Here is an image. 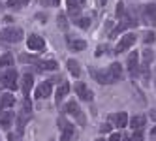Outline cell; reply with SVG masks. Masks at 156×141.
Returning <instances> with one entry per match:
<instances>
[{
    "label": "cell",
    "instance_id": "cell-1",
    "mask_svg": "<svg viewBox=\"0 0 156 141\" xmlns=\"http://www.w3.org/2000/svg\"><path fill=\"white\" fill-rule=\"evenodd\" d=\"M0 38H2V41H8V43H17L23 40V30L19 26H6L0 32Z\"/></svg>",
    "mask_w": 156,
    "mask_h": 141
},
{
    "label": "cell",
    "instance_id": "cell-2",
    "mask_svg": "<svg viewBox=\"0 0 156 141\" xmlns=\"http://www.w3.org/2000/svg\"><path fill=\"white\" fill-rule=\"evenodd\" d=\"M141 15H143V23L149 26H156V4H145L141 6Z\"/></svg>",
    "mask_w": 156,
    "mask_h": 141
},
{
    "label": "cell",
    "instance_id": "cell-3",
    "mask_svg": "<svg viewBox=\"0 0 156 141\" xmlns=\"http://www.w3.org/2000/svg\"><path fill=\"white\" fill-rule=\"evenodd\" d=\"M17 72L13 68H9L6 72H2V79H4V89H9V90H17L19 85H17Z\"/></svg>",
    "mask_w": 156,
    "mask_h": 141
},
{
    "label": "cell",
    "instance_id": "cell-4",
    "mask_svg": "<svg viewBox=\"0 0 156 141\" xmlns=\"http://www.w3.org/2000/svg\"><path fill=\"white\" fill-rule=\"evenodd\" d=\"M73 89H75V94L79 96V98H81L83 102H92V98H94V94H92V90L88 89V86H87L85 83H81V81H77V83L73 85Z\"/></svg>",
    "mask_w": 156,
    "mask_h": 141
},
{
    "label": "cell",
    "instance_id": "cell-5",
    "mask_svg": "<svg viewBox=\"0 0 156 141\" xmlns=\"http://www.w3.org/2000/svg\"><path fill=\"white\" fill-rule=\"evenodd\" d=\"M128 72H130L132 77H137V75L141 73V66H139V55H137V51L130 53V57H128Z\"/></svg>",
    "mask_w": 156,
    "mask_h": 141
},
{
    "label": "cell",
    "instance_id": "cell-6",
    "mask_svg": "<svg viewBox=\"0 0 156 141\" xmlns=\"http://www.w3.org/2000/svg\"><path fill=\"white\" fill-rule=\"evenodd\" d=\"M133 43H136V34H132V32H128V34H124L120 38V41L117 43L115 47V53H124L126 49H130Z\"/></svg>",
    "mask_w": 156,
    "mask_h": 141
},
{
    "label": "cell",
    "instance_id": "cell-7",
    "mask_svg": "<svg viewBox=\"0 0 156 141\" xmlns=\"http://www.w3.org/2000/svg\"><path fill=\"white\" fill-rule=\"evenodd\" d=\"M66 111H68L70 115H73V117L77 118V122H79L81 126H85V124H87V118H85L83 111L79 109V105H77V102H68V104H66Z\"/></svg>",
    "mask_w": 156,
    "mask_h": 141
},
{
    "label": "cell",
    "instance_id": "cell-8",
    "mask_svg": "<svg viewBox=\"0 0 156 141\" xmlns=\"http://www.w3.org/2000/svg\"><path fill=\"white\" fill-rule=\"evenodd\" d=\"M27 45L32 51H43L45 49V40H43L41 36H38V34H30L28 40H27Z\"/></svg>",
    "mask_w": 156,
    "mask_h": 141
},
{
    "label": "cell",
    "instance_id": "cell-9",
    "mask_svg": "<svg viewBox=\"0 0 156 141\" xmlns=\"http://www.w3.org/2000/svg\"><path fill=\"white\" fill-rule=\"evenodd\" d=\"M58 126H60V130H62V136H60V141H70L72 137H73V126L66 121V118H58Z\"/></svg>",
    "mask_w": 156,
    "mask_h": 141
},
{
    "label": "cell",
    "instance_id": "cell-10",
    "mask_svg": "<svg viewBox=\"0 0 156 141\" xmlns=\"http://www.w3.org/2000/svg\"><path fill=\"white\" fill-rule=\"evenodd\" d=\"M109 121L111 124H115L117 128H124L130 121H128V115L122 111V113H113V115H109Z\"/></svg>",
    "mask_w": 156,
    "mask_h": 141
},
{
    "label": "cell",
    "instance_id": "cell-11",
    "mask_svg": "<svg viewBox=\"0 0 156 141\" xmlns=\"http://www.w3.org/2000/svg\"><path fill=\"white\" fill-rule=\"evenodd\" d=\"M51 92H53L51 83H49V81H43V83L38 85V89H36V94H34V96L40 100V98H47V96H51Z\"/></svg>",
    "mask_w": 156,
    "mask_h": 141
},
{
    "label": "cell",
    "instance_id": "cell-12",
    "mask_svg": "<svg viewBox=\"0 0 156 141\" xmlns=\"http://www.w3.org/2000/svg\"><path fill=\"white\" fill-rule=\"evenodd\" d=\"M107 73H109L111 81L117 83V81H120V79H122V66H120L119 62H113V64H111V66L107 68Z\"/></svg>",
    "mask_w": 156,
    "mask_h": 141
},
{
    "label": "cell",
    "instance_id": "cell-13",
    "mask_svg": "<svg viewBox=\"0 0 156 141\" xmlns=\"http://www.w3.org/2000/svg\"><path fill=\"white\" fill-rule=\"evenodd\" d=\"M32 86H34V77H32L30 73H25V75H23V81H21V89H23L25 98H28V94H30V90H32Z\"/></svg>",
    "mask_w": 156,
    "mask_h": 141
},
{
    "label": "cell",
    "instance_id": "cell-14",
    "mask_svg": "<svg viewBox=\"0 0 156 141\" xmlns=\"http://www.w3.org/2000/svg\"><path fill=\"white\" fill-rule=\"evenodd\" d=\"M128 124H130L132 130H143L145 124H147V117H145V115H133Z\"/></svg>",
    "mask_w": 156,
    "mask_h": 141
},
{
    "label": "cell",
    "instance_id": "cell-15",
    "mask_svg": "<svg viewBox=\"0 0 156 141\" xmlns=\"http://www.w3.org/2000/svg\"><path fill=\"white\" fill-rule=\"evenodd\" d=\"M15 104V98H13V94L12 92H8V94H2V98H0V109H12Z\"/></svg>",
    "mask_w": 156,
    "mask_h": 141
},
{
    "label": "cell",
    "instance_id": "cell-16",
    "mask_svg": "<svg viewBox=\"0 0 156 141\" xmlns=\"http://www.w3.org/2000/svg\"><path fill=\"white\" fill-rule=\"evenodd\" d=\"M92 75H94V79H96L98 83H102V85H111V83H113V81H111V77H109V73H107V70H105V72L92 70Z\"/></svg>",
    "mask_w": 156,
    "mask_h": 141
},
{
    "label": "cell",
    "instance_id": "cell-17",
    "mask_svg": "<svg viewBox=\"0 0 156 141\" xmlns=\"http://www.w3.org/2000/svg\"><path fill=\"white\" fill-rule=\"evenodd\" d=\"M68 13H70V17H73V19H79L81 4L77 2V0H68Z\"/></svg>",
    "mask_w": 156,
    "mask_h": 141
},
{
    "label": "cell",
    "instance_id": "cell-18",
    "mask_svg": "<svg viewBox=\"0 0 156 141\" xmlns=\"http://www.w3.org/2000/svg\"><path fill=\"white\" fill-rule=\"evenodd\" d=\"M13 118H15V115L12 113V111H2V113H0V124H2L4 128H9V126H12V122H13Z\"/></svg>",
    "mask_w": 156,
    "mask_h": 141
},
{
    "label": "cell",
    "instance_id": "cell-19",
    "mask_svg": "<svg viewBox=\"0 0 156 141\" xmlns=\"http://www.w3.org/2000/svg\"><path fill=\"white\" fill-rule=\"evenodd\" d=\"M68 70H70V73L73 75V77H79L81 75V66H79L77 60H68Z\"/></svg>",
    "mask_w": 156,
    "mask_h": 141
},
{
    "label": "cell",
    "instance_id": "cell-20",
    "mask_svg": "<svg viewBox=\"0 0 156 141\" xmlns=\"http://www.w3.org/2000/svg\"><path fill=\"white\" fill-rule=\"evenodd\" d=\"M70 92V83H62L60 86H58V90H57V102H60V100H64L66 98V94Z\"/></svg>",
    "mask_w": 156,
    "mask_h": 141
},
{
    "label": "cell",
    "instance_id": "cell-21",
    "mask_svg": "<svg viewBox=\"0 0 156 141\" xmlns=\"http://www.w3.org/2000/svg\"><path fill=\"white\" fill-rule=\"evenodd\" d=\"M68 47L72 51H83L87 47V41H83V40H70L68 41Z\"/></svg>",
    "mask_w": 156,
    "mask_h": 141
},
{
    "label": "cell",
    "instance_id": "cell-22",
    "mask_svg": "<svg viewBox=\"0 0 156 141\" xmlns=\"http://www.w3.org/2000/svg\"><path fill=\"white\" fill-rule=\"evenodd\" d=\"M36 66H38V70H57L58 64L55 60H41V62L36 64Z\"/></svg>",
    "mask_w": 156,
    "mask_h": 141
},
{
    "label": "cell",
    "instance_id": "cell-23",
    "mask_svg": "<svg viewBox=\"0 0 156 141\" xmlns=\"http://www.w3.org/2000/svg\"><path fill=\"white\" fill-rule=\"evenodd\" d=\"M12 64H13V55L12 53H4V55L0 57V66L2 68H12Z\"/></svg>",
    "mask_w": 156,
    "mask_h": 141
},
{
    "label": "cell",
    "instance_id": "cell-24",
    "mask_svg": "<svg viewBox=\"0 0 156 141\" xmlns=\"http://www.w3.org/2000/svg\"><path fill=\"white\" fill-rule=\"evenodd\" d=\"M143 41L147 43V45H151V43H154V41H156V34H154L152 30H147V32L143 34Z\"/></svg>",
    "mask_w": 156,
    "mask_h": 141
},
{
    "label": "cell",
    "instance_id": "cell-25",
    "mask_svg": "<svg viewBox=\"0 0 156 141\" xmlns=\"http://www.w3.org/2000/svg\"><path fill=\"white\" fill-rule=\"evenodd\" d=\"M75 23H77V26H81V28H88V26H90V19H88V17H79V19H75Z\"/></svg>",
    "mask_w": 156,
    "mask_h": 141
},
{
    "label": "cell",
    "instance_id": "cell-26",
    "mask_svg": "<svg viewBox=\"0 0 156 141\" xmlns=\"http://www.w3.org/2000/svg\"><path fill=\"white\" fill-rule=\"evenodd\" d=\"M21 62H34V64H38L40 60L36 58V57H32V55H21V58H19Z\"/></svg>",
    "mask_w": 156,
    "mask_h": 141
},
{
    "label": "cell",
    "instance_id": "cell-27",
    "mask_svg": "<svg viewBox=\"0 0 156 141\" xmlns=\"http://www.w3.org/2000/svg\"><path fill=\"white\" fill-rule=\"evenodd\" d=\"M57 21H58V26H60L62 30L68 28V21H66V17H64V15H58V19H57Z\"/></svg>",
    "mask_w": 156,
    "mask_h": 141
},
{
    "label": "cell",
    "instance_id": "cell-28",
    "mask_svg": "<svg viewBox=\"0 0 156 141\" xmlns=\"http://www.w3.org/2000/svg\"><path fill=\"white\" fill-rule=\"evenodd\" d=\"M41 2H43V6H51V8H55V6L60 4V0H41Z\"/></svg>",
    "mask_w": 156,
    "mask_h": 141
},
{
    "label": "cell",
    "instance_id": "cell-29",
    "mask_svg": "<svg viewBox=\"0 0 156 141\" xmlns=\"http://www.w3.org/2000/svg\"><path fill=\"white\" fill-rule=\"evenodd\" d=\"M124 13H126V12H124V4L119 2V4H117V17H122Z\"/></svg>",
    "mask_w": 156,
    "mask_h": 141
},
{
    "label": "cell",
    "instance_id": "cell-30",
    "mask_svg": "<svg viewBox=\"0 0 156 141\" xmlns=\"http://www.w3.org/2000/svg\"><path fill=\"white\" fill-rule=\"evenodd\" d=\"M141 139H143V134H141V130H133L132 141H141Z\"/></svg>",
    "mask_w": 156,
    "mask_h": 141
},
{
    "label": "cell",
    "instance_id": "cell-31",
    "mask_svg": "<svg viewBox=\"0 0 156 141\" xmlns=\"http://www.w3.org/2000/svg\"><path fill=\"white\" fill-rule=\"evenodd\" d=\"M109 141H122V134H120V132H115L113 136L109 137Z\"/></svg>",
    "mask_w": 156,
    "mask_h": 141
},
{
    "label": "cell",
    "instance_id": "cell-32",
    "mask_svg": "<svg viewBox=\"0 0 156 141\" xmlns=\"http://www.w3.org/2000/svg\"><path fill=\"white\" fill-rule=\"evenodd\" d=\"M109 130H111V122H105L100 126V132H109Z\"/></svg>",
    "mask_w": 156,
    "mask_h": 141
},
{
    "label": "cell",
    "instance_id": "cell-33",
    "mask_svg": "<svg viewBox=\"0 0 156 141\" xmlns=\"http://www.w3.org/2000/svg\"><path fill=\"white\" fill-rule=\"evenodd\" d=\"M9 141H21V134L17 132V136L15 134H9Z\"/></svg>",
    "mask_w": 156,
    "mask_h": 141
},
{
    "label": "cell",
    "instance_id": "cell-34",
    "mask_svg": "<svg viewBox=\"0 0 156 141\" xmlns=\"http://www.w3.org/2000/svg\"><path fill=\"white\" fill-rule=\"evenodd\" d=\"M8 6L9 8H17L19 6V0H8Z\"/></svg>",
    "mask_w": 156,
    "mask_h": 141
},
{
    "label": "cell",
    "instance_id": "cell-35",
    "mask_svg": "<svg viewBox=\"0 0 156 141\" xmlns=\"http://www.w3.org/2000/svg\"><path fill=\"white\" fill-rule=\"evenodd\" d=\"M151 118H152V121H156V109H151Z\"/></svg>",
    "mask_w": 156,
    "mask_h": 141
},
{
    "label": "cell",
    "instance_id": "cell-36",
    "mask_svg": "<svg viewBox=\"0 0 156 141\" xmlns=\"http://www.w3.org/2000/svg\"><path fill=\"white\" fill-rule=\"evenodd\" d=\"M151 137H154V139H156V126L151 130Z\"/></svg>",
    "mask_w": 156,
    "mask_h": 141
},
{
    "label": "cell",
    "instance_id": "cell-37",
    "mask_svg": "<svg viewBox=\"0 0 156 141\" xmlns=\"http://www.w3.org/2000/svg\"><path fill=\"white\" fill-rule=\"evenodd\" d=\"M0 89H4V79H2V72H0Z\"/></svg>",
    "mask_w": 156,
    "mask_h": 141
},
{
    "label": "cell",
    "instance_id": "cell-38",
    "mask_svg": "<svg viewBox=\"0 0 156 141\" xmlns=\"http://www.w3.org/2000/svg\"><path fill=\"white\" fill-rule=\"evenodd\" d=\"M100 4H102V6H105V4H107V0H100Z\"/></svg>",
    "mask_w": 156,
    "mask_h": 141
},
{
    "label": "cell",
    "instance_id": "cell-39",
    "mask_svg": "<svg viewBox=\"0 0 156 141\" xmlns=\"http://www.w3.org/2000/svg\"><path fill=\"white\" fill-rule=\"evenodd\" d=\"M21 2H23V4H28V2H30V0H21Z\"/></svg>",
    "mask_w": 156,
    "mask_h": 141
},
{
    "label": "cell",
    "instance_id": "cell-40",
    "mask_svg": "<svg viewBox=\"0 0 156 141\" xmlns=\"http://www.w3.org/2000/svg\"><path fill=\"white\" fill-rule=\"evenodd\" d=\"M77 2H79V4H81V6H83V4H85V0H77Z\"/></svg>",
    "mask_w": 156,
    "mask_h": 141
},
{
    "label": "cell",
    "instance_id": "cell-41",
    "mask_svg": "<svg viewBox=\"0 0 156 141\" xmlns=\"http://www.w3.org/2000/svg\"><path fill=\"white\" fill-rule=\"evenodd\" d=\"M122 141H132V137H130V139H122Z\"/></svg>",
    "mask_w": 156,
    "mask_h": 141
},
{
    "label": "cell",
    "instance_id": "cell-42",
    "mask_svg": "<svg viewBox=\"0 0 156 141\" xmlns=\"http://www.w3.org/2000/svg\"><path fill=\"white\" fill-rule=\"evenodd\" d=\"M98 141H104V139H98Z\"/></svg>",
    "mask_w": 156,
    "mask_h": 141
}]
</instances>
